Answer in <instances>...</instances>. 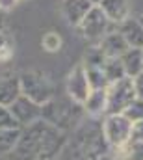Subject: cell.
I'll use <instances>...</instances> for the list:
<instances>
[{"label": "cell", "instance_id": "7c38bea8", "mask_svg": "<svg viewBox=\"0 0 143 160\" xmlns=\"http://www.w3.org/2000/svg\"><path fill=\"white\" fill-rule=\"evenodd\" d=\"M19 95H21L19 77H9V78L0 80V104L2 106H9Z\"/></svg>", "mask_w": 143, "mask_h": 160}, {"label": "cell", "instance_id": "52a82bcc", "mask_svg": "<svg viewBox=\"0 0 143 160\" xmlns=\"http://www.w3.org/2000/svg\"><path fill=\"white\" fill-rule=\"evenodd\" d=\"M117 32L123 36L128 47L143 48V22L140 19L126 17L121 24H117Z\"/></svg>", "mask_w": 143, "mask_h": 160}, {"label": "cell", "instance_id": "2e32d148", "mask_svg": "<svg viewBox=\"0 0 143 160\" xmlns=\"http://www.w3.org/2000/svg\"><path fill=\"white\" fill-rule=\"evenodd\" d=\"M102 71H104V75H106L108 84H111V82H115V80H121V78L126 77V75H125V69H123V63H121L119 58H106V62H104V65H102Z\"/></svg>", "mask_w": 143, "mask_h": 160}, {"label": "cell", "instance_id": "ac0fdd59", "mask_svg": "<svg viewBox=\"0 0 143 160\" xmlns=\"http://www.w3.org/2000/svg\"><path fill=\"white\" fill-rule=\"evenodd\" d=\"M104 62H106V56L102 54V50H101L99 45H97V47H91V48L86 52L82 65H84V67H102Z\"/></svg>", "mask_w": 143, "mask_h": 160}, {"label": "cell", "instance_id": "44dd1931", "mask_svg": "<svg viewBox=\"0 0 143 160\" xmlns=\"http://www.w3.org/2000/svg\"><path fill=\"white\" fill-rule=\"evenodd\" d=\"M4 128H21V127L17 125V121L13 119L9 108L0 104V130H4Z\"/></svg>", "mask_w": 143, "mask_h": 160}, {"label": "cell", "instance_id": "4fadbf2b", "mask_svg": "<svg viewBox=\"0 0 143 160\" xmlns=\"http://www.w3.org/2000/svg\"><path fill=\"white\" fill-rule=\"evenodd\" d=\"M86 112L91 116L106 114V89H91L87 99L82 102Z\"/></svg>", "mask_w": 143, "mask_h": 160}, {"label": "cell", "instance_id": "3957f363", "mask_svg": "<svg viewBox=\"0 0 143 160\" xmlns=\"http://www.w3.org/2000/svg\"><path fill=\"white\" fill-rule=\"evenodd\" d=\"M130 127H132V121L125 114L106 116V119L102 121V134H104L106 143L111 149L123 147L130 140Z\"/></svg>", "mask_w": 143, "mask_h": 160}, {"label": "cell", "instance_id": "e0dca14e", "mask_svg": "<svg viewBox=\"0 0 143 160\" xmlns=\"http://www.w3.org/2000/svg\"><path fill=\"white\" fill-rule=\"evenodd\" d=\"M84 69H86V77H87L91 89H106L108 88V80L102 67H84Z\"/></svg>", "mask_w": 143, "mask_h": 160}, {"label": "cell", "instance_id": "d4e9b609", "mask_svg": "<svg viewBox=\"0 0 143 160\" xmlns=\"http://www.w3.org/2000/svg\"><path fill=\"white\" fill-rule=\"evenodd\" d=\"M17 2H19V0H0V9H2V11H9Z\"/></svg>", "mask_w": 143, "mask_h": 160}, {"label": "cell", "instance_id": "ba28073f", "mask_svg": "<svg viewBox=\"0 0 143 160\" xmlns=\"http://www.w3.org/2000/svg\"><path fill=\"white\" fill-rule=\"evenodd\" d=\"M93 6L95 4H91L89 0H62L63 17L69 21V24H72V26H78Z\"/></svg>", "mask_w": 143, "mask_h": 160}, {"label": "cell", "instance_id": "7a4b0ae2", "mask_svg": "<svg viewBox=\"0 0 143 160\" xmlns=\"http://www.w3.org/2000/svg\"><path fill=\"white\" fill-rule=\"evenodd\" d=\"M134 99H136V91H134L132 78L125 77V78L108 84V88H106V116H110V114H123L130 106V102Z\"/></svg>", "mask_w": 143, "mask_h": 160}, {"label": "cell", "instance_id": "484cf974", "mask_svg": "<svg viewBox=\"0 0 143 160\" xmlns=\"http://www.w3.org/2000/svg\"><path fill=\"white\" fill-rule=\"evenodd\" d=\"M89 2H91V4H95V6H97V4H99V2H101V0H89Z\"/></svg>", "mask_w": 143, "mask_h": 160}, {"label": "cell", "instance_id": "6da1fadb", "mask_svg": "<svg viewBox=\"0 0 143 160\" xmlns=\"http://www.w3.org/2000/svg\"><path fill=\"white\" fill-rule=\"evenodd\" d=\"M21 82V93L26 95L28 99H32L34 102H37L39 106L47 104L52 101L54 95V86L48 80V77H45L39 71H26L19 77Z\"/></svg>", "mask_w": 143, "mask_h": 160}, {"label": "cell", "instance_id": "5bb4252c", "mask_svg": "<svg viewBox=\"0 0 143 160\" xmlns=\"http://www.w3.org/2000/svg\"><path fill=\"white\" fill-rule=\"evenodd\" d=\"M113 153V160H143V142H126Z\"/></svg>", "mask_w": 143, "mask_h": 160}, {"label": "cell", "instance_id": "9a60e30c", "mask_svg": "<svg viewBox=\"0 0 143 160\" xmlns=\"http://www.w3.org/2000/svg\"><path fill=\"white\" fill-rule=\"evenodd\" d=\"M21 138V128H4L0 130V157L13 151Z\"/></svg>", "mask_w": 143, "mask_h": 160}, {"label": "cell", "instance_id": "cb8c5ba5", "mask_svg": "<svg viewBox=\"0 0 143 160\" xmlns=\"http://www.w3.org/2000/svg\"><path fill=\"white\" fill-rule=\"evenodd\" d=\"M132 84H134V91H136V97L143 99V71L132 78Z\"/></svg>", "mask_w": 143, "mask_h": 160}, {"label": "cell", "instance_id": "9c48e42d", "mask_svg": "<svg viewBox=\"0 0 143 160\" xmlns=\"http://www.w3.org/2000/svg\"><path fill=\"white\" fill-rule=\"evenodd\" d=\"M99 48L102 50V54L106 58H121L123 52H126L128 45L117 30H110L106 36L99 41Z\"/></svg>", "mask_w": 143, "mask_h": 160}, {"label": "cell", "instance_id": "5b68a950", "mask_svg": "<svg viewBox=\"0 0 143 160\" xmlns=\"http://www.w3.org/2000/svg\"><path fill=\"white\" fill-rule=\"evenodd\" d=\"M7 108H9L13 119L17 121L19 127H28V125L36 123V121L41 119V114H43V106H39L37 102H34L32 99H28L22 93Z\"/></svg>", "mask_w": 143, "mask_h": 160}, {"label": "cell", "instance_id": "277c9868", "mask_svg": "<svg viewBox=\"0 0 143 160\" xmlns=\"http://www.w3.org/2000/svg\"><path fill=\"white\" fill-rule=\"evenodd\" d=\"M110 26H111V21L104 15V11L99 6H93L76 28L82 32V36L86 39L99 43L110 32Z\"/></svg>", "mask_w": 143, "mask_h": 160}, {"label": "cell", "instance_id": "ffe728a7", "mask_svg": "<svg viewBox=\"0 0 143 160\" xmlns=\"http://www.w3.org/2000/svg\"><path fill=\"white\" fill-rule=\"evenodd\" d=\"M126 118L130 121H140L143 119V99H140V97H136L132 102H130V106L123 112Z\"/></svg>", "mask_w": 143, "mask_h": 160}, {"label": "cell", "instance_id": "30bf717a", "mask_svg": "<svg viewBox=\"0 0 143 160\" xmlns=\"http://www.w3.org/2000/svg\"><path fill=\"white\" fill-rule=\"evenodd\" d=\"M97 6L104 11V15L111 21V24H121L130 11L128 0H101Z\"/></svg>", "mask_w": 143, "mask_h": 160}, {"label": "cell", "instance_id": "8992f818", "mask_svg": "<svg viewBox=\"0 0 143 160\" xmlns=\"http://www.w3.org/2000/svg\"><path fill=\"white\" fill-rule=\"evenodd\" d=\"M65 88H67V95L71 97L76 104H82L87 99V95L91 91V86L87 82L84 65H76L71 73H69L67 82H65Z\"/></svg>", "mask_w": 143, "mask_h": 160}, {"label": "cell", "instance_id": "7402d4cb", "mask_svg": "<svg viewBox=\"0 0 143 160\" xmlns=\"http://www.w3.org/2000/svg\"><path fill=\"white\" fill-rule=\"evenodd\" d=\"M128 142H143V119L132 121L130 127V140Z\"/></svg>", "mask_w": 143, "mask_h": 160}, {"label": "cell", "instance_id": "8fae6325", "mask_svg": "<svg viewBox=\"0 0 143 160\" xmlns=\"http://www.w3.org/2000/svg\"><path fill=\"white\" fill-rule=\"evenodd\" d=\"M119 60H121L123 69H125V75H126L128 78L138 77L143 71V48L128 47L126 52H123V56H121Z\"/></svg>", "mask_w": 143, "mask_h": 160}, {"label": "cell", "instance_id": "d6986e66", "mask_svg": "<svg viewBox=\"0 0 143 160\" xmlns=\"http://www.w3.org/2000/svg\"><path fill=\"white\" fill-rule=\"evenodd\" d=\"M41 45L48 52H58L60 47H62V38H60L58 32H47L43 36V39H41Z\"/></svg>", "mask_w": 143, "mask_h": 160}, {"label": "cell", "instance_id": "603a6c76", "mask_svg": "<svg viewBox=\"0 0 143 160\" xmlns=\"http://www.w3.org/2000/svg\"><path fill=\"white\" fill-rule=\"evenodd\" d=\"M11 56V43H9V38L6 34L0 32V62L9 58Z\"/></svg>", "mask_w": 143, "mask_h": 160}]
</instances>
